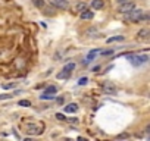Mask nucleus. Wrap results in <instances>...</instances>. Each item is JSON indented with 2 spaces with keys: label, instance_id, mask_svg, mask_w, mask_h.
<instances>
[{
  "label": "nucleus",
  "instance_id": "obj_1",
  "mask_svg": "<svg viewBox=\"0 0 150 141\" xmlns=\"http://www.w3.org/2000/svg\"><path fill=\"white\" fill-rule=\"evenodd\" d=\"M127 59L132 63L134 66H141L143 63L149 62V56L147 55H127Z\"/></svg>",
  "mask_w": 150,
  "mask_h": 141
},
{
  "label": "nucleus",
  "instance_id": "obj_2",
  "mask_svg": "<svg viewBox=\"0 0 150 141\" xmlns=\"http://www.w3.org/2000/svg\"><path fill=\"white\" fill-rule=\"evenodd\" d=\"M143 18H144V10H141V9H135L134 7L130 13H128V19L132 21V22H139Z\"/></svg>",
  "mask_w": 150,
  "mask_h": 141
},
{
  "label": "nucleus",
  "instance_id": "obj_3",
  "mask_svg": "<svg viewBox=\"0 0 150 141\" xmlns=\"http://www.w3.org/2000/svg\"><path fill=\"white\" fill-rule=\"evenodd\" d=\"M44 130V125L43 123H32L30 126H27V132L31 135H40Z\"/></svg>",
  "mask_w": 150,
  "mask_h": 141
},
{
  "label": "nucleus",
  "instance_id": "obj_4",
  "mask_svg": "<svg viewBox=\"0 0 150 141\" xmlns=\"http://www.w3.org/2000/svg\"><path fill=\"white\" fill-rule=\"evenodd\" d=\"M134 7H135L134 3H131V2H124V3H121V6H119V12H121V13H124V15H128Z\"/></svg>",
  "mask_w": 150,
  "mask_h": 141
},
{
  "label": "nucleus",
  "instance_id": "obj_5",
  "mask_svg": "<svg viewBox=\"0 0 150 141\" xmlns=\"http://www.w3.org/2000/svg\"><path fill=\"white\" fill-rule=\"evenodd\" d=\"M102 88H103V91H105L106 94H109V96L116 94V87L112 84V82H103V84H102Z\"/></svg>",
  "mask_w": 150,
  "mask_h": 141
},
{
  "label": "nucleus",
  "instance_id": "obj_6",
  "mask_svg": "<svg viewBox=\"0 0 150 141\" xmlns=\"http://www.w3.org/2000/svg\"><path fill=\"white\" fill-rule=\"evenodd\" d=\"M49 2L56 9H68V6H69L68 0H49Z\"/></svg>",
  "mask_w": 150,
  "mask_h": 141
},
{
  "label": "nucleus",
  "instance_id": "obj_7",
  "mask_svg": "<svg viewBox=\"0 0 150 141\" xmlns=\"http://www.w3.org/2000/svg\"><path fill=\"white\" fill-rule=\"evenodd\" d=\"M64 110H65V113H75L78 110V105L77 103H69L64 107Z\"/></svg>",
  "mask_w": 150,
  "mask_h": 141
},
{
  "label": "nucleus",
  "instance_id": "obj_8",
  "mask_svg": "<svg viewBox=\"0 0 150 141\" xmlns=\"http://www.w3.org/2000/svg\"><path fill=\"white\" fill-rule=\"evenodd\" d=\"M99 52L100 50L99 49H96V50H91V52L87 55V57H85V63H90V62H93L94 59H96V56L99 55Z\"/></svg>",
  "mask_w": 150,
  "mask_h": 141
},
{
  "label": "nucleus",
  "instance_id": "obj_9",
  "mask_svg": "<svg viewBox=\"0 0 150 141\" xmlns=\"http://www.w3.org/2000/svg\"><path fill=\"white\" fill-rule=\"evenodd\" d=\"M93 16H94V13H93L90 9H84L81 12V19H91Z\"/></svg>",
  "mask_w": 150,
  "mask_h": 141
},
{
  "label": "nucleus",
  "instance_id": "obj_10",
  "mask_svg": "<svg viewBox=\"0 0 150 141\" xmlns=\"http://www.w3.org/2000/svg\"><path fill=\"white\" fill-rule=\"evenodd\" d=\"M105 3H103V0H91V7L99 10V9H103Z\"/></svg>",
  "mask_w": 150,
  "mask_h": 141
},
{
  "label": "nucleus",
  "instance_id": "obj_11",
  "mask_svg": "<svg viewBox=\"0 0 150 141\" xmlns=\"http://www.w3.org/2000/svg\"><path fill=\"white\" fill-rule=\"evenodd\" d=\"M69 76H71V72L64 69L62 72H59V74L56 75V78H57V80H65V78H69Z\"/></svg>",
  "mask_w": 150,
  "mask_h": 141
},
{
  "label": "nucleus",
  "instance_id": "obj_12",
  "mask_svg": "<svg viewBox=\"0 0 150 141\" xmlns=\"http://www.w3.org/2000/svg\"><path fill=\"white\" fill-rule=\"evenodd\" d=\"M56 93H57L56 85H50V87H47V88L44 90V93H43V94H56Z\"/></svg>",
  "mask_w": 150,
  "mask_h": 141
},
{
  "label": "nucleus",
  "instance_id": "obj_13",
  "mask_svg": "<svg viewBox=\"0 0 150 141\" xmlns=\"http://www.w3.org/2000/svg\"><path fill=\"white\" fill-rule=\"evenodd\" d=\"M114 41H124V35H116V37L107 38V43H114Z\"/></svg>",
  "mask_w": 150,
  "mask_h": 141
},
{
  "label": "nucleus",
  "instance_id": "obj_14",
  "mask_svg": "<svg viewBox=\"0 0 150 141\" xmlns=\"http://www.w3.org/2000/svg\"><path fill=\"white\" fill-rule=\"evenodd\" d=\"M18 106H22V107H30V106H31V101H30V100H19Z\"/></svg>",
  "mask_w": 150,
  "mask_h": 141
},
{
  "label": "nucleus",
  "instance_id": "obj_15",
  "mask_svg": "<svg viewBox=\"0 0 150 141\" xmlns=\"http://www.w3.org/2000/svg\"><path fill=\"white\" fill-rule=\"evenodd\" d=\"M32 5L37 6V7H44V6H46L44 0H32Z\"/></svg>",
  "mask_w": 150,
  "mask_h": 141
},
{
  "label": "nucleus",
  "instance_id": "obj_16",
  "mask_svg": "<svg viewBox=\"0 0 150 141\" xmlns=\"http://www.w3.org/2000/svg\"><path fill=\"white\" fill-rule=\"evenodd\" d=\"M40 98L41 100H52V98H56V94H41Z\"/></svg>",
  "mask_w": 150,
  "mask_h": 141
},
{
  "label": "nucleus",
  "instance_id": "obj_17",
  "mask_svg": "<svg viewBox=\"0 0 150 141\" xmlns=\"http://www.w3.org/2000/svg\"><path fill=\"white\" fill-rule=\"evenodd\" d=\"M147 35H149V30H140L139 31V37L140 38H147Z\"/></svg>",
  "mask_w": 150,
  "mask_h": 141
},
{
  "label": "nucleus",
  "instance_id": "obj_18",
  "mask_svg": "<svg viewBox=\"0 0 150 141\" xmlns=\"http://www.w3.org/2000/svg\"><path fill=\"white\" fill-rule=\"evenodd\" d=\"M65 71H69V72H72L74 69H75V63H68V65H65V68H64Z\"/></svg>",
  "mask_w": 150,
  "mask_h": 141
},
{
  "label": "nucleus",
  "instance_id": "obj_19",
  "mask_svg": "<svg viewBox=\"0 0 150 141\" xmlns=\"http://www.w3.org/2000/svg\"><path fill=\"white\" fill-rule=\"evenodd\" d=\"M2 87H3L5 90H10V88H15V87H16V84H15V82H10V84H3Z\"/></svg>",
  "mask_w": 150,
  "mask_h": 141
},
{
  "label": "nucleus",
  "instance_id": "obj_20",
  "mask_svg": "<svg viewBox=\"0 0 150 141\" xmlns=\"http://www.w3.org/2000/svg\"><path fill=\"white\" fill-rule=\"evenodd\" d=\"M87 82H89V78H85V76H82V78L78 80V85H85Z\"/></svg>",
  "mask_w": 150,
  "mask_h": 141
},
{
  "label": "nucleus",
  "instance_id": "obj_21",
  "mask_svg": "<svg viewBox=\"0 0 150 141\" xmlns=\"http://www.w3.org/2000/svg\"><path fill=\"white\" fill-rule=\"evenodd\" d=\"M15 94H0V100H7V98H12Z\"/></svg>",
  "mask_w": 150,
  "mask_h": 141
},
{
  "label": "nucleus",
  "instance_id": "obj_22",
  "mask_svg": "<svg viewBox=\"0 0 150 141\" xmlns=\"http://www.w3.org/2000/svg\"><path fill=\"white\" fill-rule=\"evenodd\" d=\"M99 53L102 55V56H109V55H112V53H114V50H106V52H103V50H100Z\"/></svg>",
  "mask_w": 150,
  "mask_h": 141
},
{
  "label": "nucleus",
  "instance_id": "obj_23",
  "mask_svg": "<svg viewBox=\"0 0 150 141\" xmlns=\"http://www.w3.org/2000/svg\"><path fill=\"white\" fill-rule=\"evenodd\" d=\"M116 138H118V140H122V138H130V134H119Z\"/></svg>",
  "mask_w": 150,
  "mask_h": 141
},
{
  "label": "nucleus",
  "instance_id": "obj_24",
  "mask_svg": "<svg viewBox=\"0 0 150 141\" xmlns=\"http://www.w3.org/2000/svg\"><path fill=\"white\" fill-rule=\"evenodd\" d=\"M77 9H78V10H80V12H82V10H84V9H85V5H84V3H80V5H78V6H77Z\"/></svg>",
  "mask_w": 150,
  "mask_h": 141
},
{
  "label": "nucleus",
  "instance_id": "obj_25",
  "mask_svg": "<svg viewBox=\"0 0 150 141\" xmlns=\"http://www.w3.org/2000/svg\"><path fill=\"white\" fill-rule=\"evenodd\" d=\"M56 119H59V121H64V119H66V118H64V115H62V113H56Z\"/></svg>",
  "mask_w": 150,
  "mask_h": 141
},
{
  "label": "nucleus",
  "instance_id": "obj_26",
  "mask_svg": "<svg viewBox=\"0 0 150 141\" xmlns=\"http://www.w3.org/2000/svg\"><path fill=\"white\" fill-rule=\"evenodd\" d=\"M66 119H68L69 122H72V123H77V122H78V119H77V118H66Z\"/></svg>",
  "mask_w": 150,
  "mask_h": 141
},
{
  "label": "nucleus",
  "instance_id": "obj_27",
  "mask_svg": "<svg viewBox=\"0 0 150 141\" xmlns=\"http://www.w3.org/2000/svg\"><path fill=\"white\" fill-rule=\"evenodd\" d=\"M119 3H124V2H128V0H118Z\"/></svg>",
  "mask_w": 150,
  "mask_h": 141
}]
</instances>
